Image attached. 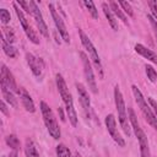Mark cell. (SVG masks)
I'll list each match as a JSON object with an SVG mask.
<instances>
[{
	"instance_id": "obj_1",
	"label": "cell",
	"mask_w": 157,
	"mask_h": 157,
	"mask_svg": "<svg viewBox=\"0 0 157 157\" xmlns=\"http://www.w3.org/2000/svg\"><path fill=\"white\" fill-rule=\"evenodd\" d=\"M55 82H56V87H58V91H59V94L63 99V102L65 103V108H66V114L69 117V120L71 123L72 126H76L77 125V113L75 110V107H74V101H72V96L66 86V82L63 77L61 74H56L55 75Z\"/></svg>"
},
{
	"instance_id": "obj_2",
	"label": "cell",
	"mask_w": 157,
	"mask_h": 157,
	"mask_svg": "<svg viewBox=\"0 0 157 157\" xmlns=\"http://www.w3.org/2000/svg\"><path fill=\"white\" fill-rule=\"evenodd\" d=\"M128 113H129V121H130V125H131V129L134 130V134L135 136L137 137V141H139V146H140V153H141V157H151V152H150V146H148V140H147V136L145 135L144 130L141 129L139 121H137V118H136V114L134 112L132 108H129L128 109Z\"/></svg>"
},
{
	"instance_id": "obj_3",
	"label": "cell",
	"mask_w": 157,
	"mask_h": 157,
	"mask_svg": "<svg viewBox=\"0 0 157 157\" xmlns=\"http://www.w3.org/2000/svg\"><path fill=\"white\" fill-rule=\"evenodd\" d=\"M131 90H132V94H134V97H135V101H136V103H137V107L140 108V110H141L142 115L145 117L146 121L157 131V117H156L155 113L152 112L151 107L147 104V101L145 99L144 94L141 93V91L139 90V87H137L136 85H132V86H131Z\"/></svg>"
},
{
	"instance_id": "obj_4",
	"label": "cell",
	"mask_w": 157,
	"mask_h": 157,
	"mask_svg": "<svg viewBox=\"0 0 157 157\" xmlns=\"http://www.w3.org/2000/svg\"><path fill=\"white\" fill-rule=\"evenodd\" d=\"M114 102H115V108L118 110V118H119L120 126L123 128V131L128 136H130V134H131V131H130L131 125H130V121H129V117L126 114L125 102H124V98H123V94L120 92L119 86L114 87Z\"/></svg>"
},
{
	"instance_id": "obj_5",
	"label": "cell",
	"mask_w": 157,
	"mask_h": 157,
	"mask_svg": "<svg viewBox=\"0 0 157 157\" xmlns=\"http://www.w3.org/2000/svg\"><path fill=\"white\" fill-rule=\"evenodd\" d=\"M39 107H40V112H42V115H43V120H44V124H45V126H47V129H48L49 135H50L53 139H55V140L60 139L61 131H60V128H59V125H58L56 118L54 117L53 110L50 109V107H49L44 101L40 102Z\"/></svg>"
},
{
	"instance_id": "obj_6",
	"label": "cell",
	"mask_w": 157,
	"mask_h": 157,
	"mask_svg": "<svg viewBox=\"0 0 157 157\" xmlns=\"http://www.w3.org/2000/svg\"><path fill=\"white\" fill-rule=\"evenodd\" d=\"M78 34H80V39H81V43H82L83 48L88 52L90 58H91L93 65L96 66V69H97V71H98V74H99V77L103 78V66H102L99 55H98V53H97V49L94 48L93 43L91 42V39L88 38V36H87L82 29H78Z\"/></svg>"
},
{
	"instance_id": "obj_7",
	"label": "cell",
	"mask_w": 157,
	"mask_h": 157,
	"mask_svg": "<svg viewBox=\"0 0 157 157\" xmlns=\"http://www.w3.org/2000/svg\"><path fill=\"white\" fill-rule=\"evenodd\" d=\"M80 56H81V61H82V66H83L85 78L88 83V88L92 91V93L97 94L98 88H97V83H96V78H94V74H93V70H92L91 61H90L88 56L86 55V53H83V52L80 53Z\"/></svg>"
},
{
	"instance_id": "obj_8",
	"label": "cell",
	"mask_w": 157,
	"mask_h": 157,
	"mask_svg": "<svg viewBox=\"0 0 157 157\" xmlns=\"http://www.w3.org/2000/svg\"><path fill=\"white\" fill-rule=\"evenodd\" d=\"M48 7L50 10V13H52V18L55 23V27H56V31L59 32V34L61 36V38L64 39L65 43H70V36H69V32L66 29V26L61 18V16L59 15V12L56 11V9L54 7V4H48Z\"/></svg>"
},
{
	"instance_id": "obj_9",
	"label": "cell",
	"mask_w": 157,
	"mask_h": 157,
	"mask_svg": "<svg viewBox=\"0 0 157 157\" xmlns=\"http://www.w3.org/2000/svg\"><path fill=\"white\" fill-rule=\"evenodd\" d=\"M28 4H29V9H31V15L34 17L37 27H38L40 34L43 37H45V38H49V31H48V27H47V25H45V22L43 20V15H42L39 7H38V5L34 1H32V0Z\"/></svg>"
},
{
	"instance_id": "obj_10",
	"label": "cell",
	"mask_w": 157,
	"mask_h": 157,
	"mask_svg": "<svg viewBox=\"0 0 157 157\" xmlns=\"http://www.w3.org/2000/svg\"><path fill=\"white\" fill-rule=\"evenodd\" d=\"M104 123H105V126H107V130L110 135V137L120 146V147H124L125 146V141L124 139L120 136L118 129H117V121H115V118L113 114H108L104 119Z\"/></svg>"
},
{
	"instance_id": "obj_11",
	"label": "cell",
	"mask_w": 157,
	"mask_h": 157,
	"mask_svg": "<svg viewBox=\"0 0 157 157\" xmlns=\"http://www.w3.org/2000/svg\"><path fill=\"white\" fill-rule=\"evenodd\" d=\"M0 77H1V80H2V81H5V82H6V85L11 88V91H12L13 93H17V94L20 96L21 88L18 90V86H17V83H16V80H15V77H13L12 72L7 69V66H6L5 64H2V65H1V74H0Z\"/></svg>"
},
{
	"instance_id": "obj_12",
	"label": "cell",
	"mask_w": 157,
	"mask_h": 157,
	"mask_svg": "<svg viewBox=\"0 0 157 157\" xmlns=\"http://www.w3.org/2000/svg\"><path fill=\"white\" fill-rule=\"evenodd\" d=\"M26 60H27V64L32 71V74L37 77H39L43 72V67H44V64L40 58H36L32 53H27L26 54Z\"/></svg>"
},
{
	"instance_id": "obj_13",
	"label": "cell",
	"mask_w": 157,
	"mask_h": 157,
	"mask_svg": "<svg viewBox=\"0 0 157 157\" xmlns=\"http://www.w3.org/2000/svg\"><path fill=\"white\" fill-rule=\"evenodd\" d=\"M76 90H77V93H78V98H80V102L82 104V108L86 113V115H90V110H91V101H90V96H88V92L87 90L85 88V86L80 82H76Z\"/></svg>"
},
{
	"instance_id": "obj_14",
	"label": "cell",
	"mask_w": 157,
	"mask_h": 157,
	"mask_svg": "<svg viewBox=\"0 0 157 157\" xmlns=\"http://www.w3.org/2000/svg\"><path fill=\"white\" fill-rule=\"evenodd\" d=\"M134 49H135V52H136L137 54H140V55L144 56L145 59L150 60V61L153 63V64H157V54H156L155 52H152L151 49L146 48L145 45H142V44H140V43L135 44Z\"/></svg>"
},
{
	"instance_id": "obj_15",
	"label": "cell",
	"mask_w": 157,
	"mask_h": 157,
	"mask_svg": "<svg viewBox=\"0 0 157 157\" xmlns=\"http://www.w3.org/2000/svg\"><path fill=\"white\" fill-rule=\"evenodd\" d=\"M0 85H1V93H2V97L5 98V101L6 102H9V104L10 105H12V107H17V99L15 98V94H13V92L11 91V88L6 85V82L5 81H2V80H0Z\"/></svg>"
},
{
	"instance_id": "obj_16",
	"label": "cell",
	"mask_w": 157,
	"mask_h": 157,
	"mask_svg": "<svg viewBox=\"0 0 157 157\" xmlns=\"http://www.w3.org/2000/svg\"><path fill=\"white\" fill-rule=\"evenodd\" d=\"M20 98H21V102H22V105L23 108L29 112V113H33L36 110V107H34V102L33 99L31 98L29 93L25 90V88H21V92H20Z\"/></svg>"
},
{
	"instance_id": "obj_17",
	"label": "cell",
	"mask_w": 157,
	"mask_h": 157,
	"mask_svg": "<svg viewBox=\"0 0 157 157\" xmlns=\"http://www.w3.org/2000/svg\"><path fill=\"white\" fill-rule=\"evenodd\" d=\"M102 10H103V12H104V15H105V17H107L110 27L114 31H118V20L115 18V15L112 12V10H110V7H109V5L107 2H103L102 4Z\"/></svg>"
},
{
	"instance_id": "obj_18",
	"label": "cell",
	"mask_w": 157,
	"mask_h": 157,
	"mask_svg": "<svg viewBox=\"0 0 157 157\" xmlns=\"http://www.w3.org/2000/svg\"><path fill=\"white\" fill-rule=\"evenodd\" d=\"M109 7H110L112 12L115 15V17H119L125 25H128V17H126V15L123 12V10H121V7L119 6L118 2H115V1H109Z\"/></svg>"
},
{
	"instance_id": "obj_19",
	"label": "cell",
	"mask_w": 157,
	"mask_h": 157,
	"mask_svg": "<svg viewBox=\"0 0 157 157\" xmlns=\"http://www.w3.org/2000/svg\"><path fill=\"white\" fill-rule=\"evenodd\" d=\"M13 10H15V12H16L17 18H18V20H20V22H21V26H22L23 31H27V29L31 27V25H29V23H28V21L26 20V17H25V15H23L22 9H20V7H18V5H17L16 2H13Z\"/></svg>"
},
{
	"instance_id": "obj_20",
	"label": "cell",
	"mask_w": 157,
	"mask_h": 157,
	"mask_svg": "<svg viewBox=\"0 0 157 157\" xmlns=\"http://www.w3.org/2000/svg\"><path fill=\"white\" fill-rule=\"evenodd\" d=\"M1 39H2V50H4V53L9 58H16L17 56V49L15 47H12L10 43H7L2 36H1Z\"/></svg>"
},
{
	"instance_id": "obj_21",
	"label": "cell",
	"mask_w": 157,
	"mask_h": 157,
	"mask_svg": "<svg viewBox=\"0 0 157 157\" xmlns=\"http://www.w3.org/2000/svg\"><path fill=\"white\" fill-rule=\"evenodd\" d=\"M25 153H26V157H39V153H38L34 144L32 142V140H27L26 141Z\"/></svg>"
},
{
	"instance_id": "obj_22",
	"label": "cell",
	"mask_w": 157,
	"mask_h": 157,
	"mask_svg": "<svg viewBox=\"0 0 157 157\" xmlns=\"http://www.w3.org/2000/svg\"><path fill=\"white\" fill-rule=\"evenodd\" d=\"M5 141H6L7 146L11 150H15V151H18L20 150V140H18V137L16 135H13V134L7 135L6 139H5Z\"/></svg>"
},
{
	"instance_id": "obj_23",
	"label": "cell",
	"mask_w": 157,
	"mask_h": 157,
	"mask_svg": "<svg viewBox=\"0 0 157 157\" xmlns=\"http://www.w3.org/2000/svg\"><path fill=\"white\" fill-rule=\"evenodd\" d=\"M4 38H5V40L7 42V43H10V44H12L15 40H16V37H15V32L12 31V28H10V27H4L2 28V34H1Z\"/></svg>"
},
{
	"instance_id": "obj_24",
	"label": "cell",
	"mask_w": 157,
	"mask_h": 157,
	"mask_svg": "<svg viewBox=\"0 0 157 157\" xmlns=\"http://www.w3.org/2000/svg\"><path fill=\"white\" fill-rule=\"evenodd\" d=\"M83 5L87 7V10H88L90 15H91V16H92L94 20H98V10H97L96 5L93 4V1H90V0H85V1H83Z\"/></svg>"
},
{
	"instance_id": "obj_25",
	"label": "cell",
	"mask_w": 157,
	"mask_h": 157,
	"mask_svg": "<svg viewBox=\"0 0 157 157\" xmlns=\"http://www.w3.org/2000/svg\"><path fill=\"white\" fill-rule=\"evenodd\" d=\"M56 156L58 157H71V152L69 147H66L64 144H59L56 146Z\"/></svg>"
},
{
	"instance_id": "obj_26",
	"label": "cell",
	"mask_w": 157,
	"mask_h": 157,
	"mask_svg": "<svg viewBox=\"0 0 157 157\" xmlns=\"http://www.w3.org/2000/svg\"><path fill=\"white\" fill-rule=\"evenodd\" d=\"M145 71H146V75H147V78L151 81V82H156L157 81V71L151 66V65H145Z\"/></svg>"
},
{
	"instance_id": "obj_27",
	"label": "cell",
	"mask_w": 157,
	"mask_h": 157,
	"mask_svg": "<svg viewBox=\"0 0 157 157\" xmlns=\"http://www.w3.org/2000/svg\"><path fill=\"white\" fill-rule=\"evenodd\" d=\"M118 4H119V6L121 7V10H123L128 16H130V17L134 16V10H132L130 2H128V1H119Z\"/></svg>"
},
{
	"instance_id": "obj_28",
	"label": "cell",
	"mask_w": 157,
	"mask_h": 157,
	"mask_svg": "<svg viewBox=\"0 0 157 157\" xmlns=\"http://www.w3.org/2000/svg\"><path fill=\"white\" fill-rule=\"evenodd\" d=\"M0 20L4 25L9 23L10 20H11V16H10V12L6 10V9H0Z\"/></svg>"
},
{
	"instance_id": "obj_29",
	"label": "cell",
	"mask_w": 157,
	"mask_h": 157,
	"mask_svg": "<svg viewBox=\"0 0 157 157\" xmlns=\"http://www.w3.org/2000/svg\"><path fill=\"white\" fill-rule=\"evenodd\" d=\"M147 18L151 23V27L153 29V33H155V37H156V40H157V20L152 16V15H147Z\"/></svg>"
},
{
	"instance_id": "obj_30",
	"label": "cell",
	"mask_w": 157,
	"mask_h": 157,
	"mask_svg": "<svg viewBox=\"0 0 157 157\" xmlns=\"http://www.w3.org/2000/svg\"><path fill=\"white\" fill-rule=\"evenodd\" d=\"M147 5L150 6L151 15L157 20V2L156 1H147Z\"/></svg>"
},
{
	"instance_id": "obj_31",
	"label": "cell",
	"mask_w": 157,
	"mask_h": 157,
	"mask_svg": "<svg viewBox=\"0 0 157 157\" xmlns=\"http://www.w3.org/2000/svg\"><path fill=\"white\" fill-rule=\"evenodd\" d=\"M16 4H17L22 10H25L27 13H31V9H29V4H28V2H26V1H23V0H17Z\"/></svg>"
},
{
	"instance_id": "obj_32",
	"label": "cell",
	"mask_w": 157,
	"mask_h": 157,
	"mask_svg": "<svg viewBox=\"0 0 157 157\" xmlns=\"http://www.w3.org/2000/svg\"><path fill=\"white\" fill-rule=\"evenodd\" d=\"M148 102H150L151 107H152V108H153V110H155V115L157 117V102H156L153 98H151V97H148Z\"/></svg>"
},
{
	"instance_id": "obj_33",
	"label": "cell",
	"mask_w": 157,
	"mask_h": 157,
	"mask_svg": "<svg viewBox=\"0 0 157 157\" xmlns=\"http://www.w3.org/2000/svg\"><path fill=\"white\" fill-rule=\"evenodd\" d=\"M0 109H1V112H2L5 115H9V112H7V108H6V104H5L4 101L0 102Z\"/></svg>"
},
{
	"instance_id": "obj_34",
	"label": "cell",
	"mask_w": 157,
	"mask_h": 157,
	"mask_svg": "<svg viewBox=\"0 0 157 157\" xmlns=\"http://www.w3.org/2000/svg\"><path fill=\"white\" fill-rule=\"evenodd\" d=\"M59 114H60V119L63 121H65V117H64V113H63V109L61 108H59Z\"/></svg>"
},
{
	"instance_id": "obj_35",
	"label": "cell",
	"mask_w": 157,
	"mask_h": 157,
	"mask_svg": "<svg viewBox=\"0 0 157 157\" xmlns=\"http://www.w3.org/2000/svg\"><path fill=\"white\" fill-rule=\"evenodd\" d=\"M10 157H17V151L12 150V151L10 152Z\"/></svg>"
},
{
	"instance_id": "obj_36",
	"label": "cell",
	"mask_w": 157,
	"mask_h": 157,
	"mask_svg": "<svg viewBox=\"0 0 157 157\" xmlns=\"http://www.w3.org/2000/svg\"><path fill=\"white\" fill-rule=\"evenodd\" d=\"M75 157H78V156H77V155H76V156H75Z\"/></svg>"
},
{
	"instance_id": "obj_37",
	"label": "cell",
	"mask_w": 157,
	"mask_h": 157,
	"mask_svg": "<svg viewBox=\"0 0 157 157\" xmlns=\"http://www.w3.org/2000/svg\"><path fill=\"white\" fill-rule=\"evenodd\" d=\"M2 157H6V156H2Z\"/></svg>"
}]
</instances>
